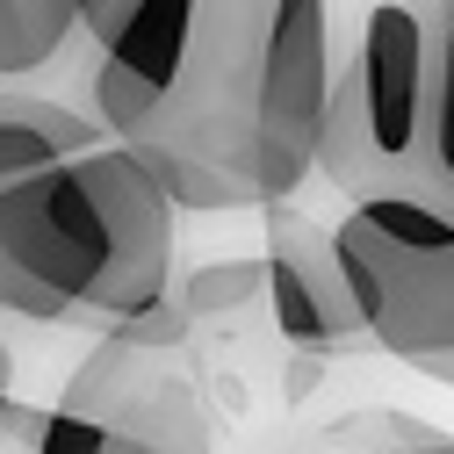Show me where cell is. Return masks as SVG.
<instances>
[{"mask_svg":"<svg viewBox=\"0 0 454 454\" xmlns=\"http://www.w3.org/2000/svg\"><path fill=\"white\" fill-rule=\"evenodd\" d=\"M174 296V195L130 145L0 188V310L116 332Z\"/></svg>","mask_w":454,"mask_h":454,"instance_id":"2","label":"cell"},{"mask_svg":"<svg viewBox=\"0 0 454 454\" xmlns=\"http://www.w3.org/2000/svg\"><path fill=\"white\" fill-rule=\"evenodd\" d=\"M267 303H274L281 339H296L310 354L368 339V317H361V296H354L347 260H339L332 223H317L289 202L267 209Z\"/></svg>","mask_w":454,"mask_h":454,"instance_id":"6","label":"cell"},{"mask_svg":"<svg viewBox=\"0 0 454 454\" xmlns=\"http://www.w3.org/2000/svg\"><path fill=\"white\" fill-rule=\"evenodd\" d=\"M433 15V159L454 181V0H426Z\"/></svg>","mask_w":454,"mask_h":454,"instance_id":"9","label":"cell"},{"mask_svg":"<svg viewBox=\"0 0 454 454\" xmlns=\"http://www.w3.org/2000/svg\"><path fill=\"white\" fill-rule=\"evenodd\" d=\"M253 289H267V260H223V267H202L188 281V310L195 317L239 310V303H253Z\"/></svg>","mask_w":454,"mask_h":454,"instance_id":"10","label":"cell"},{"mask_svg":"<svg viewBox=\"0 0 454 454\" xmlns=\"http://www.w3.org/2000/svg\"><path fill=\"white\" fill-rule=\"evenodd\" d=\"M317 174L347 202H426L454 216V181L433 159V15L426 0H361L339 29V87Z\"/></svg>","mask_w":454,"mask_h":454,"instance_id":"3","label":"cell"},{"mask_svg":"<svg viewBox=\"0 0 454 454\" xmlns=\"http://www.w3.org/2000/svg\"><path fill=\"white\" fill-rule=\"evenodd\" d=\"M36 454H209V419L166 354L101 339L66 396L36 419Z\"/></svg>","mask_w":454,"mask_h":454,"instance_id":"5","label":"cell"},{"mask_svg":"<svg viewBox=\"0 0 454 454\" xmlns=\"http://www.w3.org/2000/svg\"><path fill=\"white\" fill-rule=\"evenodd\" d=\"M339 87L332 0H145L94 51V116L174 209H281L317 174Z\"/></svg>","mask_w":454,"mask_h":454,"instance_id":"1","label":"cell"},{"mask_svg":"<svg viewBox=\"0 0 454 454\" xmlns=\"http://www.w3.org/2000/svg\"><path fill=\"white\" fill-rule=\"evenodd\" d=\"M325 454H454V433L404 419V411H382V440H347V447H325Z\"/></svg>","mask_w":454,"mask_h":454,"instance_id":"11","label":"cell"},{"mask_svg":"<svg viewBox=\"0 0 454 454\" xmlns=\"http://www.w3.org/2000/svg\"><path fill=\"white\" fill-rule=\"evenodd\" d=\"M0 426H8V389H0Z\"/></svg>","mask_w":454,"mask_h":454,"instance_id":"14","label":"cell"},{"mask_svg":"<svg viewBox=\"0 0 454 454\" xmlns=\"http://www.w3.org/2000/svg\"><path fill=\"white\" fill-rule=\"evenodd\" d=\"M8 375H15V354H8V339H0V389H8Z\"/></svg>","mask_w":454,"mask_h":454,"instance_id":"13","label":"cell"},{"mask_svg":"<svg viewBox=\"0 0 454 454\" xmlns=\"http://www.w3.org/2000/svg\"><path fill=\"white\" fill-rule=\"evenodd\" d=\"M73 36H87V0H0V87L59 66Z\"/></svg>","mask_w":454,"mask_h":454,"instance_id":"8","label":"cell"},{"mask_svg":"<svg viewBox=\"0 0 454 454\" xmlns=\"http://www.w3.org/2000/svg\"><path fill=\"white\" fill-rule=\"evenodd\" d=\"M188 325H195V310H188V303H174V296H159L152 310H137L130 325H116L108 339H123V347H137V354H174L181 339H188Z\"/></svg>","mask_w":454,"mask_h":454,"instance_id":"12","label":"cell"},{"mask_svg":"<svg viewBox=\"0 0 454 454\" xmlns=\"http://www.w3.org/2000/svg\"><path fill=\"white\" fill-rule=\"evenodd\" d=\"M332 239L354 274L368 339L411 375L454 389V216L375 195V202H347Z\"/></svg>","mask_w":454,"mask_h":454,"instance_id":"4","label":"cell"},{"mask_svg":"<svg viewBox=\"0 0 454 454\" xmlns=\"http://www.w3.org/2000/svg\"><path fill=\"white\" fill-rule=\"evenodd\" d=\"M116 145L101 130V116H80L59 94H36V87H0V188H15L29 174H51L80 152Z\"/></svg>","mask_w":454,"mask_h":454,"instance_id":"7","label":"cell"}]
</instances>
